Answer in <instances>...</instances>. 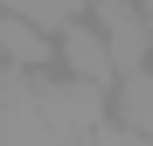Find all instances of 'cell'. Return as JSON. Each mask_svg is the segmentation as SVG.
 <instances>
[{
  "instance_id": "6da1fadb",
  "label": "cell",
  "mask_w": 153,
  "mask_h": 146,
  "mask_svg": "<svg viewBox=\"0 0 153 146\" xmlns=\"http://www.w3.org/2000/svg\"><path fill=\"white\" fill-rule=\"evenodd\" d=\"M28 90H35V111L49 118V132H56L63 146H91V132L111 118V90H97V84H84V77H49V70H35L28 77Z\"/></svg>"
},
{
  "instance_id": "7a4b0ae2",
  "label": "cell",
  "mask_w": 153,
  "mask_h": 146,
  "mask_svg": "<svg viewBox=\"0 0 153 146\" xmlns=\"http://www.w3.org/2000/svg\"><path fill=\"white\" fill-rule=\"evenodd\" d=\"M91 21H97V35L111 42L118 77H132V70L153 63V14L139 0H91Z\"/></svg>"
},
{
  "instance_id": "3957f363",
  "label": "cell",
  "mask_w": 153,
  "mask_h": 146,
  "mask_svg": "<svg viewBox=\"0 0 153 146\" xmlns=\"http://www.w3.org/2000/svg\"><path fill=\"white\" fill-rule=\"evenodd\" d=\"M56 70H70V77H84L97 90H118V63H111V42L97 35L91 14H76L70 28H56Z\"/></svg>"
},
{
  "instance_id": "277c9868",
  "label": "cell",
  "mask_w": 153,
  "mask_h": 146,
  "mask_svg": "<svg viewBox=\"0 0 153 146\" xmlns=\"http://www.w3.org/2000/svg\"><path fill=\"white\" fill-rule=\"evenodd\" d=\"M0 63L7 70H56V35L35 28V21H21V14H0Z\"/></svg>"
},
{
  "instance_id": "5b68a950",
  "label": "cell",
  "mask_w": 153,
  "mask_h": 146,
  "mask_svg": "<svg viewBox=\"0 0 153 146\" xmlns=\"http://www.w3.org/2000/svg\"><path fill=\"white\" fill-rule=\"evenodd\" d=\"M139 7H146V14H153V0H139Z\"/></svg>"
},
{
  "instance_id": "8992f818",
  "label": "cell",
  "mask_w": 153,
  "mask_h": 146,
  "mask_svg": "<svg viewBox=\"0 0 153 146\" xmlns=\"http://www.w3.org/2000/svg\"><path fill=\"white\" fill-rule=\"evenodd\" d=\"M84 7H91V0H84Z\"/></svg>"
}]
</instances>
